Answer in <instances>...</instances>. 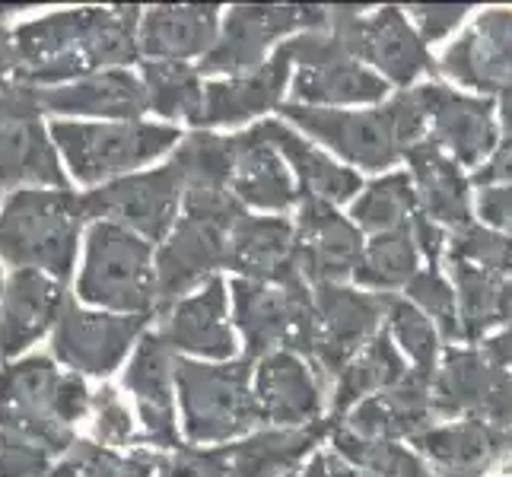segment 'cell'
Here are the masks:
<instances>
[{
    "instance_id": "7dc6e473",
    "label": "cell",
    "mask_w": 512,
    "mask_h": 477,
    "mask_svg": "<svg viewBox=\"0 0 512 477\" xmlns=\"http://www.w3.org/2000/svg\"><path fill=\"white\" fill-rule=\"evenodd\" d=\"M296 477H369L363 468L357 465H350L347 458H341L338 452H319L312 458V462L306 465L303 474H296Z\"/></svg>"
},
{
    "instance_id": "4316f807",
    "label": "cell",
    "mask_w": 512,
    "mask_h": 477,
    "mask_svg": "<svg viewBox=\"0 0 512 477\" xmlns=\"http://www.w3.org/2000/svg\"><path fill=\"white\" fill-rule=\"evenodd\" d=\"M325 433H331V420H315L296 430H258L242 443L214 446L220 477H290Z\"/></svg>"
},
{
    "instance_id": "8992f818",
    "label": "cell",
    "mask_w": 512,
    "mask_h": 477,
    "mask_svg": "<svg viewBox=\"0 0 512 477\" xmlns=\"http://www.w3.org/2000/svg\"><path fill=\"white\" fill-rule=\"evenodd\" d=\"M77 296L115 315H156L153 245L115 223H90Z\"/></svg>"
},
{
    "instance_id": "f1b7e54d",
    "label": "cell",
    "mask_w": 512,
    "mask_h": 477,
    "mask_svg": "<svg viewBox=\"0 0 512 477\" xmlns=\"http://www.w3.org/2000/svg\"><path fill=\"white\" fill-rule=\"evenodd\" d=\"M433 414V398L427 392V382L408 376L401 385L388 392L369 395L360 404H353L347 420L341 423L347 433L366 443H395L404 436H417L427 427V417Z\"/></svg>"
},
{
    "instance_id": "5b68a950",
    "label": "cell",
    "mask_w": 512,
    "mask_h": 477,
    "mask_svg": "<svg viewBox=\"0 0 512 477\" xmlns=\"http://www.w3.org/2000/svg\"><path fill=\"white\" fill-rule=\"evenodd\" d=\"M48 134L70 175L83 185H105L131 175L182 140L175 125L150 121H55Z\"/></svg>"
},
{
    "instance_id": "7c38bea8",
    "label": "cell",
    "mask_w": 512,
    "mask_h": 477,
    "mask_svg": "<svg viewBox=\"0 0 512 477\" xmlns=\"http://www.w3.org/2000/svg\"><path fill=\"white\" fill-rule=\"evenodd\" d=\"M90 223H115L144 242H163L179 220L182 191L169 166L153 172H131L80 194Z\"/></svg>"
},
{
    "instance_id": "db71d44e",
    "label": "cell",
    "mask_w": 512,
    "mask_h": 477,
    "mask_svg": "<svg viewBox=\"0 0 512 477\" xmlns=\"http://www.w3.org/2000/svg\"><path fill=\"white\" fill-rule=\"evenodd\" d=\"M290 477H296V474H290Z\"/></svg>"
},
{
    "instance_id": "ab89813d",
    "label": "cell",
    "mask_w": 512,
    "mask_h": 477,
    "mask_svg": "<svg viewBox=\"0 0 512 477\" xmlns=\"http://www.w3.org/2000/svg\"><path fill=\"white\" fill-rule=\"evenodd\" d=\"M67 462L77 477H156L160 452L137 449L131 455H121L99 443H74V449L67 452Z\"/></svg>"
},
{
    "instance_id": "f5cc1de1",
    "label": "cell",
    "mask_w": 512,
    "mask_h": 477,
    "mask_svg": "<svg viewBox=\"0 0 512 477\" xmlns=\"http://www.w3.org/2000/svg\"><path fill=\"white\" fill-rule=\"evenodd\" d=\"M0 296H4V277H0Z\"/></svg>"
},
{
    "instance_id": "3957f363",
    "label": "cell",
    "mask_w": 512,
    "mask_h": 477,
    "mask_svg": "<svg viewBox=\"0 0 512 477\" xmlns=\"http://www.w3.org/2000/svg\"><path fill=\"white\" fill-rule=\"evenodd\" d=\"M83 198L67 188H20L0 207V261L67 284L83 233Z\"/></svg>"
},
{
    "instance_id": "f907efd6",
    "label": "cell",
    "mask_w": 512,
    "mask_h": 477,
    "mask_svg": "<svg viewBox=\"0 0 512 477\" xmlns=\"http://www.w3.org/2000/svg\"><path fill=\"white\" fill-rule=\"evenodd\" d=\"M13 77V42H10V29L4 26V16H0V86H7Z\"/></svg>"
},
{
    "instance_id": "7402d4cb",
    "label": "cell",
    "mask_w": 512,
    "mask_h": 477,
    "mask_svg": "<svg viewBox=\"0 0 512 477\" xmlns=\"http://www.w3.org/2000/svg\"><path fill=\"white\" fill-rule=\"evenodd\" d=\"M70 296L61 280L39 271H13L0 296V357L13 360L58 325Z\"/></svg>"
},
{
    "instance_id": "836d02e7",
    "label": "cell",
    "mask_w": 512,
    "mask_h": 477,
    "mask_svg": "<svg viewBox=\"0 0 512 477\" xmlns=\"http://www.w3.org/2000/svg\"><path fill=\"white\" fill-rule=\"evenodd\" d=\"M417 449L430 462L452 477H478L493 465L500 439L484 423H455V427H436L414 436Z\"/></svg>"
},
{
    "instance_id": "d590c367",
    "label": "cell",
    "mask_w": 512,
    "mask_h": 477,
    "mask_svg": "<svg viewBox=\"0 0 512 477\" xmlns=\"http://www.w3.org/2000/svg\"><path fill=\"white\" fill-rule=\"evenodd\" d=\"M140 83L147 90V105L163 118H194L201 112L204 83L198 67L182 61H144L140 64Z\"/></svg>"
},
{
    "instance_id": "8fae6325",
    "label": "cell",
    "mask_w": 512,
    "mask_h": 477,
    "mask_svg": "<svg viewBox=\"0 0 512 477\" xmlns=\"http://www.w3.org/2000/svg\"><path fill=\"white\" fill-rule=\"evenodd\" d=\"M392 296L357 293L341 284H325L312 290L315 334L306 363L315 379H338L341 369L382 331V318Z\"/></svg>"
},
{
    "instance_id": "e575fe53",
    "label": "cell",
    "mask_w": 512,
    "mask_h": 477,
    "mask_svg": "<svg viewBox=\"0 0 512 477\" xmlns=\"http://www.w3.org/2000/svg\"><path fill=\"white\" fill-rule=\"evenodd\" d=\"M404 156L411 159L414 179H417V194L423 201L430 223L443 220V223H465L468 220V198H465V182L458 175V166L452 159L443 156L433 140L430 144H414L404 150Z\"/></svg>"
},
{
    "instance_id": "5bb4252c",
    "label": "cell",
    "mask_w": 512,
    "mask_h": 477,
    "mask_svg": "<svg viewBox=\"0 0 512 477\" xmlns=\"http://www.w3.org/2000/svg\"><path fill=\"white\" fill-rule=\"evenodd\" d=\"M325 29L360 64H376L382 80L408 86L417 74L430 70L427 48L395 7H385L376 16H360L353 7H328Z\"/></svg>"
},
{
    "instance_id": "e0dca14e",
    "label": "cell",
    "mask_w": 512,
    "mask_h": 477,
    "mask_svg": "<svg viewBox=\"0 0 512 477\" xmlns=\"http://www.w3.org/2000/svg\"><path fill=\"white\" fill-rule=\"evenodd\" d=\"M175 357L226 363L236 353V334L229 325V287L217 274L191 296L156 312V328Z\"/></svg>"
},
{
    "instance_id": "1f68e13d",
    "label": "cell",
    "mask_w": 512,
    "mask_h": 477,
    "mask_svg": "<svg viewBox=\"0 0 512 477\" xmlns=\"http://www.w3.org/2000/svg\"><path fill=\"white\" fill-rule=\"evenodd\" d=\"M423 90H427L436 147H449L468 166L478 163L487 150H493V137L497 134H493L487 102L446 93L443 86H423Z\"/></svg>"
},
{
    "instance_id": "ba28073f",
    "label": "cell",
    "mask_w": 512,
    "mask_h": 477,
    "mask_svg": "<svg viewBox=\"0 0 512 477\" xmlns=\"http://www.w3.org/2000/svg\"><path fill=\"white\" fill-rule=\"evenodd\" d=\"M296 67L290 102L312 109H334L350 102H379L385 96V80L363 67L328 29L303 32L280 45Z\"/></svg>"
},
{
    "instance_id": "d6a6232c",
    "label": "cell",
    "mask_w": 512,
    "mask_h": 477,
    "mask_svg": "<svg viewBox=\"0 0 512 477\" xmlns=\"http://www.w3.org/2000/svg\"><path fill=\"white\" fill-rule=\"evenodd\" d=\"M408 376H411L408 363L401 360L392 338H388L385 331H379L376 338L341 369L338 379H334V398H331L334 417L347 414L353 404H360L369 395H379L401 385Z\"/></svg>"
},
{
    "instance_id": "484cf974",
    "label": "cell",
    "mask_w": 512,
    "mask_h": 477,
    "mask_svg": "<svg viewBox=\"0 0 512 477\" xmlns=\"http://www.w3.org/2000/svg\"><path fill=\"white\" fill-rule=\"evenodd\" d=\"M220 35V7L214 4H166L140 13L137 51L144 61L204 58Z\"/></svg>"
},
{
    "instance_id": "52a82bcc",
    "label": "cell",
    "mask_w": 512,
    "mask_h": 477,
    "mask_svg": "<svg viewBox=\"0 0 512 477\" xmlns=\"http://www.w3.org/2000/svg\"><path fill=\"white\" fill-rule=\"evenodd\" d=\"M233 322L242 331L245 360L290 350L306 360L315 334L312 287L296 271L280 280H242L229 284Z\"/></svg>"
},
{
    "instance_id": "d4e9b609",
    "label": "cell",
    "mask_w": 512,
    "mask_h": 477,
    "mask_svg": "<svg viewBox=\"0 0 512 477\" xmlns=\"http://www.w3.org/2000/svg\"><path fill=\"white\" fill-rule=\"evenodd\" d=\"M39 109L51 115H90L102 121H140L150 112L147 90L137 74L118 70H99L93 77H83L64 86H45L35 90Z\"/></svg>"
},
{
    "instance_id": "b9f144b4",
    "label": "cell",
    "mask_w": 512,
    "mask_h": 477,
    "mask_svg": "<svg viewBox=\"0 0 512 477\" xmlns=\"http://www.w3.org/2000/svg\"><path fill=\"white\" fill-rule=\"evenodd\" d=\"M90 411H93V430H96L99 446L118 449V446L137 443L134 417H131L128 404L121 401V395L115 392L112 385H102L99 392H93Z\"/></svg>"
},
{
    "instance_id": "f546056e",
    "label": "cell",
    "mask_w": 512,
    "mask_h": 477,
    "mask_svg": "<svg viewBox=\"0 0 512 477\" xmlns=\"http://www.w3.org/2000/svg\"><path fill=\"white\" fill-rule=\"evenodd\" d=\"M293 223L245 214L226 233V268L242 280H280L293 274Z\"/></svg>"
},
{
    "instance_id": "816d5d0a",
    "label": "cell",
    "mask_w": 512,
    "mask_h": 477,
    "mask_svg": "<svg viewBox=\"0 0 512 477\" xmlns=\"http://www.w3.org/2000/svg\"><path fill=\"white\" fill-rule=\"evenodd\" d=\"M45 477H77V471H74V468H70V462H67V458H64V462H61V465H51Z\"/></svg>"
},
{
    "instance_id": "603a6c76",
    "label": "cell",
    "mask_w": 512,
    "mask_h": 477,
    "mask_svg": "<svg viewBox=\"0 0 512 477\" xmlns=\"http://www.w3.org/2000/svg\"><path fill=\"white\" fill-rule=\"evenodd\" d=\"M290 80V58L284 48H277L274 55L261 67L249 74H236L226 80H214L204 86L201 112L194 118L198 128H236L242 121L255 115L280 109V96L287 90Z\"/></svg>"
},
{
    "instance_id": "cb8c5ba5",
    "label": "cell",
    "mask_w": 512,
    "mask_h": 477,
    "mask_svg": "<svg viewBox=\"0 0 512 477\" xmlns=\"http://www.w3.org/2000/svg\"><path fill=\"white\" fill-rule=\"evenodd\" d=\"M233 147V166H229V191L233 198L249 210H271V214H284V210L299 204L296 182L280 159V153L271 147V140L255 125L242 134L229 137Z\"/></svg>"
},
{
    "instance_id": "4fadbf2b",
    "label": "cell",
    "mask_w": 512,
    "mask_h": 477,
    "mask_svg": "<svg viewBox=\"0 0 512 477\" xmlns=\"http://www.w3.org/2000/svg\"><path fill=\"white\" fill-rule=\"evenodd\" d=\"M287 125H296L306 137H315L328 150L341 153L347 163L366 169H385L404 153L398 118L392 102L373 112L312 109V105H280Z\"/></svg>"
},
{
    "instance_id": "7a4b0ae2",
    "label": "cell",
    "mask_w": 512,
    "mask_h": 477,
    "mask_svg": "<svg viewBox=\"0 0 512 477\" xmlns=\"http://www.w3.org/2000/svg\"><path fill=\"white\" fill-rule=\"evenodd\" d=\"M90 398L83 376L61 373L51 357H23L0 369V430L45 455H67Z\"/></svg>"
},
{
    "instance_id": "277c9868",
    "label": "cell",
    "mask_w": 512,
    "mask_h": 477,
    "mask_svg": "<svg viewBox=\"0 0 512 477\" xmlns=\"http://www.w3.org/2000/svg\"><path fill=\"white\" fill-rule=\"evenodd\" d=\"M252 360H188L175 357V395L188 446H223L258 427L252 395Z\"/></svg>"
},
{
    "instance_id": "8d00e7d4",
    "label": "cell",
    "mask_w": 512,
    "mask_h": 477,
    "mask_svg": "<svg viewBox=\"0 0 512 477\" xmlns=\"http://www.w3.org/2000/svg\"><path fill=\"white\" fill-rule=\"evenodd\" d=\"M417 274V242L411 229H392L363 242V255L353 268V280L360 287L373 290H395L408 287V280Z\"/></svg>"
},
{
    "instance_id": "d6986e66",
    "label": "cell",
    "mask_w": 512,
    "mask_h": 477,
    "mask_svg": "<svg viewBox=\"0 0 512 477\" xmlns=\"http://www.w3.org/2000/svg\"><path fill=\"white\" fill-rule=\"evenodd\" d=\"M125 388L134 395L144 433L137 436L140 446H153V452H175L182 446L179 414H175V353L156 331H144L131 350L125 369Z\"/></svg>"
},
{
    "instance_id": "ee69618b",
    "label": "cell",
    "mask_w": 512,
    "mask_h": 477,
    "mask_svg": "<svg viewBox=\"0 0 512 477\" xmlns=\"http://www.w3.org/2000/svg\"><path fill=\"white\" fill-rule=\"evenodd\" d=\"M408 296L423 309V315H433V322L443 328L446 338H455L458 334V306H455V296L449 293V287L439 280L433 271H423L414 274L408 280Z\"/></svg>"
},
{
    "instance_id": "ac0fdd59",
    "label": "cell",
    "mask_w": 512,
    "mask_h": 477,
    "mask_svg": "<svg viewBox=\"0 0 512 477\" xmlns=\"http://www.w3.org/2000/svg\"><path fill=\"white\" fill-rule=\"evenodd\" d=\"M226 233V226L210 223L204 217L182 214L175 220L153 258L156 312L191 296L210 277H217L220 268H226Z\"/></svg>"
},
{
    "instance_id": "c3c4849f",
    "label": "cell",
    "mask_w": 512,
    "mask_h": 477,
    "mask_svg": "<svg viewBox=\"0 0 512 477\" xmlns=\"http://www.w3.org/2000/svg\"><path fill=\"white\" fill-rule=\"evenodd\" d=\"M481 214L497 223L503 229L512 233V188H497V191H487L481 198Z\"/></svg>"
},
{
    "instance_id": "f35d334b",
    "label": "cell",
    "mask_w": 512,
    "mask_h": 477,
    "mask_svg": "<svg viewBox=\"0 0 512 477\" xmlns=\"http://www.w3.org/2000/svg\"><path fill=\"white\" fill-rule=\"evenodd\" d=\"M455 280H458V293H462V318H465V331L471 338L490 325L503 322V318L512 315V284L503 280L493 271H481L474 264L455 261Z\"/></svg>"
},
{
    "instance_id": "9c48e42d",
    "label": "cell",
    "mask_w": 512,
    "mask_h": 477,
    "mask_svg": "<svg viewBox=\"0 0 512 477\" xmlns=\"http://www.w3.org/2000/svg\"><path fill=\"white\" fill-rule=\"evenodd\" d=\"M67 188L51 134L42 125L35 86L10 80L0 86V191Z\"/></svg>"
},
{
    "instance_id": "681fc988",
    "label": "cell",
    "mask_w": 512,
    "mask_h": 477,
    "mask_svg": "<svg viewBox=\"0 0 512 477\" xmlns=\"http://www.w3.org/2000/svg\"><path fill=\"white\" fill-rule=\"evenodd\" d=\"M497 179H512V140L490 159V166L478 172V182H497Z\"/></svg>"
},
{
    "instance_id": "6da1fadb",
    "label": "cell",
    "mask_w": 512,
    "mask_h": 477,
    "mask_svg": "<svg viewBox=\"0 0 512 477\" xmlns=\"http://www.w3.org/2000/svg\"><path fill=\"white\" fill-rule=\"evenodd\" d=\"M140 7H83L61 10L23 23L10 32L13 42V80L35 90L64 86L99 70H118L134 64Z\"/></svg>"
},
{
    "instance_id": "2e32d148",
    "label": "cell",
    "mask_w": 512,
    "mask_h": 477,
    "mask_svg": "<svg viewBox=\"0 0 512 477\" xmlns=\"http://www.w3.org/2000/svg\"><path fill=\"white\" fill-rule=\"evenodd\" d=\"M229 166H233L229 137L194 131L175 144L169 169L182 191V214L204 217L226 229L249 214L229 191Z\"/></svg>"
},
{
    "instance_id": "f6af8a7d",
    "label": "cell",
    "mask_w": 512,
    "mask_h": 477,
    "mask_svg": "<svg viewBox=\"0 0 512 477\" xmlns=\"http://www.w3.org/2000/svg\"><path fill=\"white\" fill-rule=\"evenodd\" d=\"M51 455L0 430V477H45Z\"/></svg>"
},
{
    "instance_id": "ffe728a7",
    "label": "cell",
    "mask_w": 512,
    "mask_h": 477,
    "mask_svg": "<svg viewBox=\"0 0 512 477\" xmlns=\"http://www.w3.org/2000/svg\"><path fill=\"white\" fill-rule=\"evenodd\" d=\"M293 233V268L312 290L341 284L363 255L360 229L322 201H299Z\"/></svg>"
},
{
    "instance_id": "4dcf8cb0",
    "label": "cell",
    "mask_w": 512,
    "mask_h": 477,
    "mask_svg": "<svg viewBox=\"0 0 512 477\" xmlns=\"http://www.w3.org/2000/svg\"><path fill=\"white\" fill-rule=\"evenodd\" d=\"M446 70L481 90L512 93V13L497 10L481 20L446 55Z\"/></svg>"
},
{
    "instance_id": "44dd1931",
    "label": "cell",
    "mask_w": 512,
    "mask_h": 477,
    "mask_svg": "<svg viewBox=\"0 0 512 477\" xmlns=\"http://www.w3.org/2000/svg\"><path fill=\"white\" fill-rule=\"evenodd\" d=\"M255 414L264 430H296L322 420V385L303 357L277 350L252 373Z\"/></svg>"
},
{
    "instance_id": "9a60e30c",
    "label": "cell",
    "mask_w": 512,
    "mask_h": 477,
    "mask_svg": "<svg viewBox=\"0 0 512 477\" xmlns=\"http://www.w3.org/2000/svg\"><path fill=\"white\" fill-rule=\"evenodd\" d=\"M147 325L150 315L86 312L77 303H67L51 334V353L77 376H109L144 338Z\"/></svg>"
},
{
    "instance_id": "74e56055",
    "label": "cell",
    "mask_w": 512,
    "mask_h": 477,
    "mask_svg": "<svg viewBox=\"0 0 512 477\" xmlns=\"http://www.w3.org/2000/svg\"><path fill=\"white\" fill-rule=\"evenodd\" d=\"M417 210V191L408 175H385L369 185L350 210V223L369 233H392V229H411Z\"/></svg>"
},
{
    "instance_id": "30bf717a",
    "label": "cell",
    "mask_w": 512,
    "mask_h": 477,
    "mask_svg": "<svg viewBox=\"0 0 512 477\" xmlns=\"http://www.w3.org/2000/svg\"><path fill=\"white\" fill-rule=\"evenodd\" d=\"M328 26V7L296 4H242L226 13L214 48L198 64V74H249L261 67L268 48L284 35L319 32Z\"/></svg>"
},
{
    "instance_id": "83f0119b",
    "label": "cell",
    "mask_w": 512,
    "mask_h": 477,
    "mask_svg": "<svg viewBox=\"0 0 512 477\" xmlns=\"http://www.w3.org/2000/svg\"><path fill=\"white\" fill-rule=\"evenodd\" d=\"M258 128L271 140V147L280 153V159L290 166L299 201H322L334 207L341 201H350L360 191L357 172L338 166L312 140L293 131L287 121H258Z\"/></svg>"
},
{
    "instance_id": "7bdbcfd3",
    "label": "cell",
    "mask_w": 512,
    "mask_h": 477,
    "mask_svg": "<svg viewBox=\"0 0 512 477\" xmlns=\"http://www.w3.org/2000/svg\"><path fill=\"white\" fill-rule=\"evenodd\" d=\"M452 258L474 264V268H481V271L503 274V271H512V242L481 233V229H465V233L455 236L452 242Z\"/></svg>"
},
{
    "instance_id": "60d3db41",
    "label": "cell",
    "mask_w": 512,
    "mask_h": 477,
    "mask_svg": "<svg viewBox=\"0 0 512 477\" xmlns=\"http://www.w3.org/2000/svg\"><path fill=\"white\" fill-rule=\"evenodd\" d=\"M388 325H392L395 341L408 350V357L414 360V379L430 382L433 379V360H436V334L430 318L423 315L417 306L411 303H398L392 299L388 303Z\"/></svg>"
},
{
    "instance_id": "bcb514c9",
    "label": "cell",
    "mask_w": 512,
    "mask_h": 477,
    "mask_svg": "<svg viewBox=\"0 0 512 477\" xmlns=\"http://www.w3.org/2000/svg\"><path fill=\"white\" fill-rule=\"evenodd\" d=\"M465 7H414V16L427 39H439L446 35L458 20H462Z\"/></svg>"
}]
</instances>
